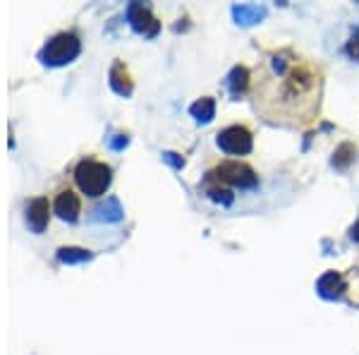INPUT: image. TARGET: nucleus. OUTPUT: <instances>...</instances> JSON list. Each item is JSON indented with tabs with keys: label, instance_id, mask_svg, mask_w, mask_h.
<instances>
[{
	"label": "nucleus",
	"instance_id": "nucleus-4",
	"mask_svg": "<svg viewBox=\"0 0 359 355\" xmlns=\"http://www.w3.org/2000/svg\"><path fill=\"white\" fill-rule=\"evenodd\" d=\"M206 182H218V185H230L239 187V190H249L257 185V175L247 164L239 161H223L221 166H216V171H211Z\"/></svg>",
	"mask_w": 359,
	"mask_h": 355
},
{
	"label": "nucleus",
	"instance_id": "nucleus-16",
	"mask_svg": "<svg viewBox=\"0 0 359 355\" xmlns=\"http://www.w3.org/2000/svg\"><path fill=\"white\" fill-rule=\"evenodd\" d=\"M347 154H355V149H352V144H342L340 149L333 154V166L335 168H340V171H345L347 166H350V161H352V156H347Z\"/></svg>",
	"mask_w": 359,
	"mask_h": 355
},
{
	"label": "nucleus",
	"instance_id": "nucleus-13",
	"mask_svg": "<svg viewBox=\"0 0 359 355\" xmlns=\"http://www.w3.org/2000/svg\"><path fill=\"white\" fill-rule=\"evenodd\" d=\"M225 85H228V89H230L232 96L239 98L244 92H247V87H249V70H247V67H242V65L232 67L230 75H228Z\"/></svg>",
	"mask_w": 359,
	"mask_h": 355
},
{
	"label": "nucleus",
	"instance_id": "nucleus-15",
	"mask_svg": "<svg viewBox=\"0 0 359 355\" xmlns=\"http://www.w3.org/2000/svg\"><path fill=\"white\" fill-rule=\"evenodd\" d=\"M93 254L89 250H82V248H60L58 250V259L62 264H82V262H89Z\"/></svg>",
	"mask_w": 359,
	"mask_h": 355
},
{
	"label": "nucleus",
	"instance_id": "nucleus-20",
	"mask_svg": "<svg viewBox=\"0 0 359 355\" xmlns=\"http://www.w3.org/2000/svg\"><path fill=\"white\" fill-rule=\"evenodd\" d=\"M350 238L355 240V243H359V221L350 228Z\"/></svg>",
	"mask_w": 359,
	"mask_h": 355
},
{
	"label": "nucleus",
	"instance_id": "nucleus-18",
	"mask_svg": "<svg viewBox=\"0 0 359 355\" xmlns=\"http://www.w3.org/2000/svg\"><path fill=\"white\" fill-rule=\"evenodd\" d=\"M163 161H168V164L173 166V168H182V166H185V159H182L180 154H175V151H165V154H163Z\"/></svg>",
	"mask_w": 359,
	"mask_h": 355
},
{
	"label": "nucleus",
	"instance_id": "nucleus-17",
	"mask_svg": "<svg viewBox=\"0 0 359 355\" xmlns=\"http://www.w3.org/2000/svg\"><path fill=\"white\" fill-rule=\"evenodd\" d=\"M206 195H209L213 202H223V205H230L232 202V192L221 185H209V182H206Z\"/></svg>",
	"mask_w": 359,
	"mask_h": 355
},
{
	"label": "nucleus",
	"instance_id": "nucleus-7",
	"mask_svg": "<svg viewBox=\"0 0 359 355\" xmlns=\"http://www.w3.org/2000/svg\"><path fill=\"white\" fill-rule=\"evenodd\" d=\"M48 211H50L48 200L46 197H36L24 209V221H27V226L34 233H44V228L48 226V216H50Z\"/></svg>",
	"mask_w": 359,
	"mask_h": 355
},
{
	"label": "nucleus",
	"instance_id": "nucleus-5",
	"mask_svg": "<svg viewBox=\"0 0 359 355\" xmlns=\"http://www.w3.org/2000/svg\"><path fill=\"white\" fill-rule=\"evenodd\" d=\"M216 144L225 151V154H235V156L249 154L252 147H254L252 132H249L244 125H230V128L221 130L218 137H216Z\"/></svg>",
	"mask_w": 359,
	"mask_h": 355
},
{
	"label": "nucleus",
	"instance_id": "nucleus-19",
	"mask_svg": "<svg viewBox=\"0 0 359 355\" xmlns=\"http://www.w3.org/2000/svg\"><path fill=\"white\" fill-rule=\"evenodd\" d=\"M127 142H129V137L127 135H116V137L111 139V149H122V147H127Z\"/></svg>",
	"mask_w": 359,
	"mask_h": 355
},
{
	"label": "nucleus",
	"instance_id": "nucleus-9",
	"mask_svg": "<svg viewBox=\"0 0 359 355\" xmlns=\"http://www.w3.org/2000/svg\"><path fill=\"white\" fill-rule=\"evenodd\" d=\"M345 279H342L338 271H326L319 281H316V293L326 300H338L342 293H345Z\"/></svg>",
	"mask_w": 359,
	"mask_h": 355
},
{
	"label": "nucleus",
	"instance_id": "nucleus-8",
	"mask_svg": "<svg viewBox=\"0 0 359 355\" xmlns=\"http://www.w3.org/2000/svg\"><path fill=\"white\" fill-rule=\"evenodd\" d=\"M53 209H55V216L58 218H62V221H67V223H75L77 218H80L82 202L72 190H62L60 195L55 197Z\"/></svg>",
	"mask_w": 359,
	"mask_h": 355
},
{
	"label": "nucleus",
	"instance_id": "nucleus-3",
	"mask_svg": "<svg viewBox=\"0 0 359 355\" xmlns=\"http://www.w3.org/2000/svg\"><path fill=\"white\" fill-rule=\"evenodd\" d=\"M80 51H82V44L80 39H77V34L62 31V34H55L53 39L44 46V51L39 53V60L50 67H60L75 60L77 55H80Z\"/></svg>",
	"mask_w": 359,
	"mask_h": 355
},
{
	"label": "nucleus",
	"instance_id": "nucleus-11",
	"mask_svg": "<svg viewBox=\"0 0 359 355\" xmlns=\"http://www.w3.org/2000/svg\"><path fill=\"white\" fill-rule=\"evenodd\" d=\"M122 207H120V202L116 197H108L103 205H98L93 209V216L91 221H101V223H118L120 218H122Z\"/></svg>",
	"mask_w": 359,
	"mask_h": 355
},
{
	"label": "nucleus",
	"instance_id": "nucleus-1",
	"mask_svg": "<svg viewBox=\"0 0 359 355\" xmlns=\"http://www.w3.org/2000/svg\"><path fill=\"white\" fill-rule=\"evenodd\" d=\"M321 72L314 62L283 49L264 60L254 87V106L270 123L309 125L319 113Z\"/></svg>",
	"mask_w": 359,
	"mask_h": 355
},
{
	"label": "nucleus",
	"instance_id": "nucleus-14",
	"mask_svg": "<svg viewBox=\"0 0 359 355\" xmlns=\"http://www.w3.org/2000/svg\"><path fill=\"white\" fill-rule=\"evenodd\" d=\"M190 113L196 118V123H211L213 116H216V101L211 96L199 98L190 106Z\"/></svg>",
	"mask_w": 359,
	"mask_h": 355
},
{
	"label": "nucleus",
	"instance_id": "nucleus-6",
	"mask_svg": "<svg viewBox=\"0 0 359 355\" xmlns=\"http://www.w3.org/2000/svg\"><path fill=\"white\" fill-rule=\"evenodd\" d=\"M127 19L132 24V29L137 34H144V36H156L160 29V24L156 22V17L151 15L149 8H144L142 3H132L127 8Z\"/></svg>",
	"mask_w": 359,
	"mask_h": 355
},
{
	"label": "nucleus",
	"instance_id": "nucleus-2",
	"mask_svg": "<svg viewBox=\"0 0 359 355\" xmlns=\"http://www.w3.org/2000/svg\"><path fill=\"white\" fill-rule=\"evenodd\" d=\"M113 180V171L111 166L101 164V161H93V159H84L77 164L75 168V182L86 197H101L106 195V190L111 187Z\"/></svg>",
	"mask_w": 359,
	"mask_h": 355
},
{
	"label": "nucleus",
	"instance_id": "nucleus-10",
	"mask_svg": "<svg viewBox=\"0 0 359 355\" xmlns=\"http://www.w3.org/2000/svg\"><path fill=\"white\" fill-rule=\"evenodd\" d=\"M232 17L237 19V24L242 27H252V24L261 22L266 17V8L264 5H235L232 8Z\"/></svg>",
	"mask_w": 359,
	"mask_h": 355
},
{
	"label": "nucleus",
	"instance_id": "nucleus-12",
	"mask_svg": "<svg viewBox=\"0 0 359 355\" xmlns=\"http://www.w3.org/2000/svg\"><path fill=\"white\" fill-rule=\"evenodd\" d=\"M111 87L120 96H129V94H132V80H129L127 70H125V65L120 60L113 62L111 67Z\"/></svg>",
	"mask_w": 359,
	"mask_h": 355
}]
</instances>
